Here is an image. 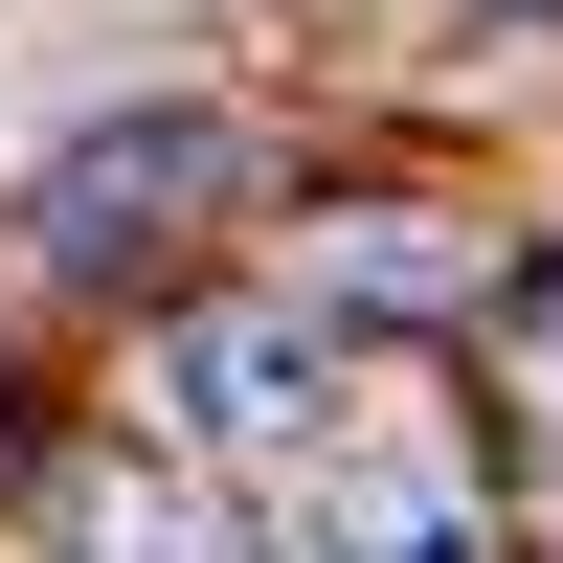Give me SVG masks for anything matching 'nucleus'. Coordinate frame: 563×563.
<instances>
[{
    "label": "nucleus",
    "mask_w": 563,
    "mask_h": 563,
    "mask_svg": "<svg viewBox=\"0 0 563 563\" xmlns=\"http://www.w3.org/2000/svg\"><path fill=\"white\" fill-rule=\"evenodd\" d=\"M158 429L225 451V474H316V451L361 429V339H339L316 294H225V316L158 339Z\"/></svg>",
    "instance_id": "obj_1"
},
{
    "label": "nucleus",
    "mask_w": 563,
    "mask_h": 563,
    "mask_svg": "<svg viewBox=\"0 0 563 563\" xmlns=\"http://www.w3.org/2000/svg\"><path fill=\"white\" fill-rule=\"evenodd\" d=\"M225 180H249V135H225V113H113V135H68V158H45L23 225H45V271H135L158 225H203Z\"/></svg>",
    "instance_id": "obj_2"
},
{
    "label": "nucleus",
    "mask_w": 563,
    "mask_h": 563,
    "mask_svg": "<svg viewBox=\"0 0 563 563\" xmlns=\"http://www.w3.org/2000/svg\"><path fill=\"white\" fill-rule=\"evenodd\" d=\"M271 563H496V519H474V474H451L429 429H339L294 474V541Z\"/></svg>",
    "instance_id": "obj_3"
},
{
    "label": "nucleus",
    "mask_w": 563,
    "mask_h": 563,
    "mask_svg": "<svg viewBox=\"0 0 563 563\" xmlns=\"http://www.w3.org/2000/svg\"><path fill=\"white\" fill-rule=\"evenodd\" d=\"M45 563H249L180 474H135V451H90V474H45Z\"/></svg>",
    "instance_id": "obj_4"
},
{
    "label": "nucleus",
    "mask_w": 563,
    "mask_h": 563,
    "mask_svg": "<svg viewBox=\"0 0 563 563\" xmlns=\"http://www.w3.org/2000/svg\"><path fill=\"white\" fill-rule=\"evenodd\" d=\"M519 316H541V361H563V271H541V294H519Z\"/></svg>",
    "instance_id": "obj_5"
}]
</instances>
